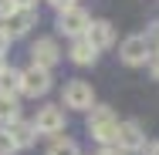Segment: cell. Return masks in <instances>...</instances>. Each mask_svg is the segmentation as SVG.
<instances>
[{
  "instance_id": "obj_1",
  "label": "cell",
  "mask_w": 159,
  "mask_h": 155,
  "mask_svg": "<svg viewBox=\"0 0 159 155\" xmlns=\"http://www.w3.org/2000/svg\"><path fill=\"white\" fill-rule=\"evenodd\" d=\"M115 128H119V118H115V111L108 105H95L88 111V135L95 138L102 149L105 145H115Z\"/></svg>"
},
{
  "instance_id": "obj_2",
  "label": "cell",
  "mask_w": 159,
  "mask_h": 155,
  "mask_svg": "<svg viewBox=\"0 0 159 155\" xmlns=\"http://www.w3.org/2000/svg\"><path fill=\"white\" fill-rule=\"evenodd\" d=\"M61 108L92 111V108H95V91H92V84H88V81H81V78L68 81V84H64V91H61Z\"/></svg>"
},
{
  "instance_id": "obj_3",
  "label": "cell",
  "mask_w": 159,
  "mask_h": 155,
  "mask_svg": "<svg viewBox=\"0 0 159 155\" xmlns=\"http://www.w3.org/2000/svg\"><path fill=\"white\" fill-rule=\"evenodd\" d=\"M88 24H92V17H88V10H81L78 3L58 14V31H61L64 37H71V41H75V37H85Z\"/></svg>"
},
{
  "instance_id": "obj_4",
  "label": "cell",
  "mask_w": 159,
  "mask_h": 155,
  "mask_svg": "<svg viewBox=\"0 0 159 155\" xmlns=\"http://www.w3.org/2000/svg\"><path fill=\"white\" fill-rule=\"evenodd\" d=\"M48 91H51V71L34 67V64L20 71V94H27V98H44Z\"/></svg>"
},
{
  "instance_id": "obj_5",
  "label": "cell",
  "mask_w": 159,
  "mask_h": 155,
  "mask_svg": "<svg viewBox=\"0 0 159 155\" xmlns=\"http://www.w3.org/2000/svg\"><path fill=\"white\" fill-rule=\"evenodd\" d=\"M119 58H122L129 67H139V64L152 61V47H149V41H146L142 34H132V37H125V41H122Z\"/></svg>"
},
{
  "instance_id": "obj_6",
  "label": "cell",
  "mask_w": 159,
  "mask_h": 155,
  "mask_svg": "<svg viewBox=\"0 0 159 155\" xmlns=\"http://www.w3.org/2000/svg\"><path fill=\"white\" fill-rule=\"evenodd\" d=\"M115 149L125 152H142L146 149V135H142V125L139 122H119L115 128Z\"/></svg>"
},
{
  "instance_id": "obj_7",
  "label": "cell",
  "mask_w": 159,
  "mask_h": 155,
  "mask_svg": "<svg viewBox=\"0 0 159 155\" xmlns=\"http://www.w3.org/2000/svg\"><path fill=\"white\" fill-rule=\"evenodd\" d=\"M64 108L61 105H44V108H37V118H34V131L37 135H58V131H64Z\"/></svg>"
},
{
  "instance_id": "obj_8",
  "label": "cell",
  "mask_w": 159,
  "mask_h": 155,
  "mask_svg": "<svg viewBox=\"0 0 159 155\" xmlns=\"http://www.w3.org/2000/svg\"><path fill=\"white\" fill-rule=\"evenodd\" d=\"M58 61H61V47H58L54 37H37V41L31 44V64H34V67L51 71Z\"/></svg>"
},
{
  "instance_id": "obj_9",
  "label": "cell",
  "mask_w": 159,
  "mask_h": 155,
  "mask_svg": "<svg viewBox=\"0 0 159 155\" xmlns=\"http://www.w3.org/2000/svg\"><path fill=\"white\" fill-rule=\"evenodd\" d=\"M34 24H37V10H24V7H17L10 17H3V34L14 41V37H24Z\"/></svg>"
},
{
  "instance_id": "obj_10",
  "label": "cell",
  "mask_w": 159,
  "mask_h": 155,
  "mask_svg": "<svg viewBox=\"0 0 159 155\" xmlns=\"http://www.w3.org/2000/svg\"><path fill=\"white\" fill-rule=\"evenodd\" d=\"M85 41H88L95 51H108V47L115 44V27H112L108 20H92L88 31H85Z\"/></svg>"
},
{
  "instance_id": "obj_11",
  "label": "cell",
  "mask_w": 159,
  "mask_h": 155,
  "mask_svg": "<svg viewBox=\"0 0 159 155\" xmlns=\"http://www.w3.org/2000/svg\"><path fill=\"white\" fill-rule=\"evenodd\" d=\"M7 135L14 138L17 152H20V149H31L34 142H37V131H34V125H31V122H20V118H17L14 125H7Z\"/></svg>"
},
{
  "instance_id": "obj_12",
  "label": "cell",
  "mask_w": 159,
  "mask_h": 155,
  "mask_svg": "<svg viewBox=\"0 0 159 155\" xmlns=\"http://www.w3.org/2000/svg\"><path fill=\"white\" fill-rule=\"evenodd\" d=\"M68 58H71L75 64H81V67H85V64H95V61H98V51L85 41V37H75V41H71V47H68Z\"/></svg>"
},
{
  "instance_id": "obj_13",
  "label": "cell",
  "mask_w": 159,
  "mask_h": 155,
  "mask_svg": "<svg viewBox=\"0 0 159 155\" xmlns=\"http://www.w3.org/2000/svg\"><path fill=\"white\" fill-rule=\"evenodd\" d=\"M0 94H10V98L20 94V71L17 67H3L0 71Z\"/></svg>"
},
{
  "instance_id": "obj_14",
  "label": "cell",
  "mask_w": 159,
  "mask_h": 155,
  "mask_svg": "<svg viewBox=\"0 0 159 155\" xmlns=\"http://www.w3.org/2000/svg\"><path fill=\"white\" fill-rule=\"evenodd\" d=\"M17 118H20V105H17V98L0 94V125L7 128V125H14Z\"/></svg>"
},
{
  "instance_id": "obj_15",
  "label": "cell",
  "mask_w": 159,
  "mask_h": 155,
  "mask_svg": "<svg viewBox=\"0 0 159 155\" xmlns=\"http://www.w3.org/2000/svg\"><path fill=\"white\" fill-rule=\"evenodd\" d=\"M48 155H81V152H78V142H71V138H54V142L48 145Z\"/></svg>"
},
{
  "instance_id": "obj_16",
  "label": "cell",
  "mask_w": 159,
  "mask_h": 155,
  "mask_svg": "<svg viewBox=\"0 0 159 155\" xmlns=\"http://www.w3.org/2000/svg\"><path fill=\"white\" fill-rule=\"evenodd\" d=\"M17 152V145H14V138L7 135V128H0V155H14Z\"/></svg>"
},
{
  "instance_id": "obj_17",
  "label": "cell",
  "mask_w": 159,
  "mask_h": 155,
  "mask_svg": "<svg viewBox=\"0 0 159 155\" xmlns=\"http://www.w3.org/2000/svg\"><path fill=\"white\" fill-rule=\"evenodd\" d=\"M142 37L149 41V47H152V51L159 54V20H156V24H149V31L142 34Z\"/></svg>"
},
{
  "instance_id": "obj_18",
  "label": "cell",
  "mask_w": 159,
  "mask_h": 155,
  "mask_svg": "<svg viewBox=\"0 0 159 155\" xmlns=\"http://www.w3.org/2000/svg\"><path fill=\"white\" fill-rule=\"evenodd\" d=\"M14 10H17V3H14V0H0V17H10Z\"/></svg>"
},
{
  "instance_id": "obj_19",
  "label": "cell",
  "mask_w": 159,
  "mask_h": 155,
  "mask_svg": "<svg viewBox=\"0 0 159 155\" xmlns=\"http://www.w3.org/2000/svg\"><path fill=\"white\" fill-rule=\"evenodd\" d=\"M48 3H51L58 14H61V10H68V7H75V0H48Z\"/></svg>"
},
{
  "instance_id": "obj_20",
  "label": "cell",
  "mask_w": 159,
  "mask_h": 155,
  "mask_svg": "<svg viewBox=\"0 0 159 155\" xmlns=\"http://www.w3.org/2000/svg\"><path fill=\"white\" fill-rule=\"evenodd\" d=\"M7 47H10V37H7V34H3V27H0V58L7 54Z\"/></svg>"
},
{
  "instance_id": "obj_21",
  "label": "cell",
  "mask_w": 159,
  "mask_h": 155,
  "mask_svg": "<svg viewBox=\"0 0 159 155\" xmlns=\"http://www.w3.org/2000/svg\"><path fill=\"white\" fill-rule=\"evenodd\" d=\"M142 155H159V142H149V145L142 149Z\"/></svg>"
},
{
  "instance_id": "obj_22",
  "label": "cell",
  "mask_w": 159,
  "mask_h": 155,
  "mask_svg": "<svg viewBox=\"0 0 159 155\" xmlns=\"http://www.w3.org/2000/svg\"><path fill=\"white\" fill-rule=\"evenodd\" d=\"M95 155H122V152H119V149H115V145H105V149H98Z\"/></svg>"
},
{
  "instance_id": "obj_23",
  "label": "cell",
  "mask_w": 159,
  "mask_h": 155,
  "mask_svg": "<svg viewBox=\"0 0 159 155\" xmlns=\"http://www.w3.org/2000/svg\"><path fill=\"white\" fill-rule=\"evenodd\" d=\"M14 3H17V7H24V10H34V7H37V0H14Z\"/></svg>"
},
{
  "instance_id": "obj_24",
  "label": "cell",
  "mask_w": 159,
  "mask_h": 155,
  "mask_svg": "<svg viewBox=\"0 0 159 155\" xmlns=\"http://www.w3.org/2000/svg\"><path fill=\"white\" fill-rule=\"evenodd\" d=\"M149 67H152V78H156V81H159V54H156V58H152V61H149Z\"/></svg>"
},
{
  "instance_id": "obj_25",
  "label": "cell",
  "mask_w": 159,
  "mask_h": 155,
  "mask_svg": "<svg viewBox=\"0 0 159 155\" xmlns=\"http://www.w3.org/2000/svg\"><path fill=\"white\" fill-rule=\"evenodd\" d=\"M3 67H7V64H3V58H0V71H3Z\"/></svg>"
}]
</instances>
